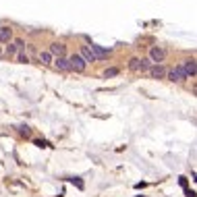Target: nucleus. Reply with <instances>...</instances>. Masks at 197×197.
Segmentation results:
<instances>
[{
  "mask_svg": "<svg viewBox=\"0 0 197 197\" xmlns=\"http://www.w3.org/2000/svg\"><path fill=\"white\" fill-rule=\"evenodd\" d=\"M181 68H183V73H185L187 79H189V77H195V73H197L195 58H187V60H183V62H181Z\"/></svg>",
  "mask_w": 197,
  "mask_h": 197,
  "instance_id": "nucleus-2",
  "label": "nucleus"
},
{
  "mask_svg": "<svg viewBox=\"0 0 197 197\" xmlns=\"http://www.w3.org/2000/svg\"><path fill=\"white\" fill-rule=\"evenodd\" d=\"M15 46H17L19 52H25V42H23V40H15Z\"/></svg>",
  "mask_w": 197,
  "mask_h": 197,
  "instance_id": "nucleus-15",
  "label": "nucleus"
},
{
  "mask_svg": "<svg viewBox=\"0 0 197 197\" xmlns=\"http://www.w3.org/2000/svg\"><path fill=\"white\" fill-rule=\"evenodd\" d=\"M79 56H81L85 62H95V60H98V58L94 56V52H91L87 46H83V48H81V54H79Z\"/></svg>",
  "mask_w": 197,
  "mask_h": 197,
  "instance_id": "nucleus-9",
  "label": "nucleus"
},
{
  "mask_svg": "<svg viewBox=\"0 0 197 197\" xmlns=\"http://www.w3.org/2000/svg\"><path fill=\"white\" fill-rule=\"evenodd\" d=\"M187 197H195V191H187Z\"/></svg>",
  "mask_w": 197,
  "mask_h": 197,
  "instance_id": "nucleus-20",
  "label": "nucleus"
},
{
  "mask_svg": "<svg viewBox=\"0 0 197 197\" xmlns=\"http://www.w3.org/2000/svg\"><path fill=\"white\" fill-rule=\"evenodd\" d=\"M17 60L23 62V64H27V62H29V56L25 54V52H19V54H17Z\"/></svg>",
  "mask_w": 197,
  "mask_h": 197,
  "instance_id": "nucleus-13",
  "label": "nucleus"
},
{
  "mask_svg": "<svg viewBox=\"0 0 197 197\" xmlns=\"http://www.w3.org/2000/svg\"><path fill=\"white\" fill-rule=\"evenodd\" d=\"M164 58H166V50L160 46H154L150 50V60L156 62V64H160V62H164Z\"/></svg>",
  "mask_w": 197,
  "mask_h": 197,
  "instance_id": "nucleus-3",
  "label": "nucleus"
},
{
  "mask_svg": "<svg viewBox=\"0 0 197 197\" xmlns=\"http://www.w3.org/2000/svg\"><path fill=\"white\" fill-rule=\"evenodd\" d=\"M166 75L170 77V81H183V79H187V77H185V73H183V68H181V64H178V67H174L170 73H166Z\"/></svg>",
  "mask_w": 197,
  "mask_h": 197,
  "instance_id": "nucleus-7",
  "label": "nucleus"
},
{
  "mask_svg": "<svg viewBox=\"0 0 197 197\" xmlns=\"http://www.w3.org/2000/svg\"><path fill=\"white\" fill-rule=\"evenodd\" d=\"M19 133H23V135H29V133H31V129H29L27 125H21V127H19Z\"/></svg>",
  "mask_w": 197,
  "mask_h": 197,
  "instance_id": "nucleus-17",
  "label": "nucleus"
},
{
  "mask_svg": "<svg viewBox=\"0 0 197 197\" xmlns=\"http://www.w3.org/2000/svg\"><path fill=\"white\" fill-rule=\"evenodd\" d=\"M147 73H150L151 79H164V77H166V68H164L162 64H154V67L147 68Z\"/></svg>",
  "mask_w": 197,
  "mask_h": 197,
  "instance_id": "nucleus-5",
  "label": "nucleus"
},
{
  "mask_svg": "<svg viewBox=\"0 0 197 197\" xmlns=\"http://www.w3.org/2000/svg\"><path fill=\"white\" fill-rule=\"evenodd\" d=\"M114 75H118V68H108V71H104V77L108 79V77H114Z\"/></svg>",
  "mask_w": 197,
  "mask_h": 197,
  "instance_id": "nucleus-14",
  "label": "nucleus"
},
{
  "mask_svg": "<svg viewBox=\"0 0 197 197\" xmlns=\"http://www.w3.org/2000/svg\"><path fill=\"white\" fill-rule=\"evenodd\" d=\"M11 40H13V29L0 27V42H11Z\"/></svg>",
  "mask_w": 197,
  "mask_h": 197,
  "instance_id": "nucleus-10",
  "label": "nucleus"
},
{
  "mask_svg": "<svg viewBox=\"0 0 197 197\" xmlns=\"http://www.w3.org/2000/svg\"><path fill=\"white\" fill-rule=\"evenodd\" d=\"M35 145H37V147H46L48 143H46V141H42V139H37V141H35Z\"/></svg>",
  "mask_w": 197,
  "mask_h": 197,
  "instance_id": "nucleus-19",
  "label": "nucleus"
},
{
  "mask_svg": "<svg viewBox=\"0 0 197 197\" xmlns=\"http://www.w3.org/2000/svg\"><path fill=\"white\" fill-rule=\"evenodd\" d=\"M40 62L42 64H50L52 62V54L50 52H40Z\"/></svg>",
  "mask_w": 197,
  "mask_h": 197,
  "instance_id": "nucleus-12",
  "label": "nucleus"
},
{
  "mask_svg": "<svg viewBox=\"0 0 197 197\" xmlns=\"http://www.w3.org/2000/svg\"><path fill=\"white\" fill-rule=\"evenodd\" d=\"M129 68H131V71H141V58H131V60H129Z\"/></svg>",
  "mask_w": 197,
  "mask_h": 197,
  "instance_id": "nucleus-11",
  "label": "nucleus"
},
{
  "mask_svg": "<svg viewBox=\"0 0 197 197\" xmlns=\"http://www.w3.org/2000/svg\"><path fill=\"white\" fill-rule=\"evenodd\" d=\"M68 181H71V183H75L77 187H79V189H83V183H81V181H79V178H77V177H73V178H68Z\"/></svg>",
  "mask_w": 197,
  "mask_h": 197,
  "instance_id": "nucleus-18",
  "label": "nucleus"
},
{
  "mask_svg": "<svg viewBox=\"0 0 197 197\" xmlns=\"http://www.w3.org/2000/svg\"><path fill=\"white\" fill-rule=\"evenodd\" d=\"M7 52H8V56H13V54H17V52H19V50H17V46H15V44H8Z\"/></svg>",
  "mask_w": 197,
  "mask_h": 197,
  "instance_id": "nucleus-16",
  "label": "nucleus"
},
{
  "mask_svg": "<svg viewBox=\"0 0 197 197\" xmlns=\"http://www.w3.org/2000/svg\"><path fill=\"white\" fill-rule=\"evenodd\" d=\"M89 50L94 52V56L98 58V60H104V58H108V54H110V50L108 48H104V46H98V44H89Z\"/></svg>",
  "mask_w": 197,
  "mask_h": 197,
  "instance_id": "nucleus-4",
  "label": "nucleus"
},
{
  "mask_svg": "<svg viewBox=\"0 0 197 197\" xmlns=\"http://www.w3.org/2000/svg\"><path fill=\"white\" fill-rule=\"evenodd\" d=\"M52 62H54L56 71H64V73L71 71V67H68V58H64V56H62V58H56V60H52Z\"/></svg>",
  "mask_w": 197,
  "mask_h": 197,
  "instance_id": "nucleus-8",
  "label": "nucleus"
},
{
  "mask_svg": "<svg viewBox=\"0 0 197 197\" xmlns=\"http://www.w3.org/2000/svg\"><path fill=\"white\" fill-rule=\"evenodd\" d=\"M52 56H56V58H62L64 56V52H67V46L64 44H58V42H54V44H50V50H48Z\"/></svg>",
  "mask_w": 197,
  "mask_h": 197,
  "instance_id": "nucleus-6",
  "label": "nucleus"
},
{
  "mask_svg": "<svg viewBox=\"0 0 197 197\" xmlns=\"http://www.w3.org/2000/svg\"><path fill=\"white\" fill-rule=\"evenodd\" d=\"M0 56H2V48H0Z\"/></svg>",
  "mask_w": 197,
  "mask_h": 197,
  "instance_id": "nucleus-21",
  "label": "nucleus"
},
{
  "mask_svg": "<svg viewBox=\"0 0 197 197\" xmlns=\"http://www.w3.org/2000/svg\"><path fill=\"white\" fill-rule=\"evenodd\" d=\"M68 67H71V71H77V73H83L85 68H87V62L83 60L79 54H73L71 58H68Z\"/></svg>",
  "mask_w": 197,
  "mask_h": 197,
  "instance_id": "nucleus-1",
  "label": "nucleus"
}]
</instances>
